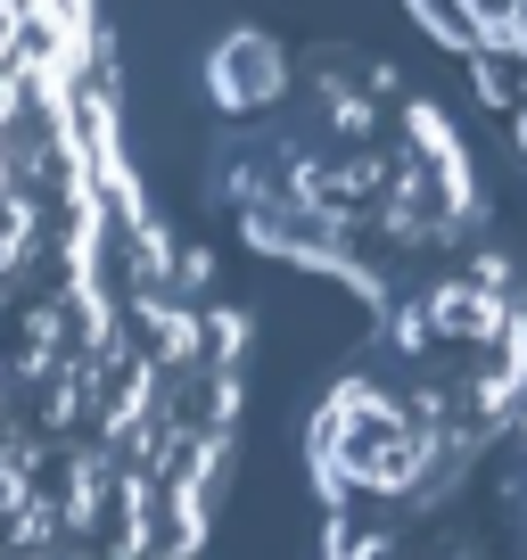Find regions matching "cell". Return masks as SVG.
I'll list each match as a JSON object with an SVG mask.
<instances>
[{
  "label": "cell",
  "instance_id": "3957f363",
  "mask_svg": "<svg viewBox=\"0 0 527 560\" xmlns=\"http://www.w3.org/2000/svg\"><path fill=\"white\" fill-rule=\"evenodd\" d=\"M470 83L494 116H519L527 107V58L519 50H470Z\"/></svg>",
  "mask_w": 527,
  "mask_h": 560
},
{
  "label": "cell",
  "instance_id": "7a4b0ae2",
  "mask_svg": "<svg viewBox=\"0 0 527 560\" xmlns=\"http://www.w3.org/2000/svg\"><path fill=\"white\" fill-rule=\"evenodd\" d=\"M421 298H429V322H437V338L445 347H494V338L511 330V322H527V314H511V298H494V289H478L461 264H437V272H421Z\"/></svg>",
  "mask_w": 527,
  "mask_h": 560
},
{
  "label": "cell",
  "instance_id": "6da1fadb",
  "mask_svg": "<svg viewBox=\"0 0 527 560\" xmlns=\"http://www.w3.org/2000/svg\"><path fill=\"white\" fill-rule=\"evenodd\" d=\"M297 91H305V58H289V42L264 34V25H231L207 50V100L223 124H264Z\"/></svg>",
  "mask_w": 527,
  "mask_h": 560
}]
</instances>
